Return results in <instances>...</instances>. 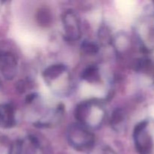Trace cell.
<instances>
[{"label": "cell", "instance_id": "ba28073f", "mask_svg": "<svg viewBox=\"0 0 154 154\" xmlns=\"http://www.w3.org/2000/svg\"><path fill=\"white\" fill-rule=\"evenodd\" d=\"M81 77L84 80L90 83L96 82L99 80V68L96 66H89L82 72Z\"/></svg>", "mask_w": 154, "mask_h": 154}, {"label": "cell", "instance_id": "52a82bcc", "mask_svg": "<svg viewBox=\"0 0 154 154\" xmlns=\"http://www.w3.org/2000/svg\"><path fill=\"white\" fill-rule=\"evenodd\" d=\"M66 66L62 64H56L50 66L43 72V76L48 81H53L60 78L66 72Z\"/></svg>", "mask_w": 154, "mask_h": 154}, {"label": "cell", "instance_id": "5b68a950", "mask_svg": "<svg viewBox=\"0 0 154 154\" xmlns=\"http://www.w3.org/2000/svg\"><path fill=\"white\" fill-rule=\"evenodd\" d=\"M1 69L7 79H12L17 72V60L14 56L11 54H2L0 57Z\"/></svg>", "mask_w": 154, "mask_h": 154}, {"label": "cell", "instance_id": "7c38bea8", "mask_svg": "<svg viewBox=\"0 0 154 154\" xmlns=\"http://www.w3.org/2000/svg\"><path fill=\"white\" fill-rule=\"evenodd\" d=\"M35 98H36L35 93H32V94H29V95H28V96H27L26 101L27 103H31V102H32V101L34 100Z\"/></svg>", "mask_w": 154, "mask_h": 154}, {"label": "cell", "instance_id": "8fae6325", "mask_svg": "<svg viewBox=\"0 0 154 154\" xmlns=\"http://www.w3.org/2000/svg\"><path fill=\"white\" fill-rule=\"evenodd\" d=\"M125 119V114L123 113V111H122V109H119L117 108V110L114 111V113L112 114L111 119V126L113 127H119L122 125V123H123Z\"/></svg>", "mask_w": 154, "mask_h": 154}, {"label": "cell", "instance_id": "9c48e42d", "mask_svg": "<svg viewBox=\"0 0 154 154\" xmlns=\"http://www.w3.org/2000/svg\"><path fill=\"white\" fill-rule=\"evenodd\" d=\"M81 52L85 54V55L93 56L99 52V48L97 44H96L95 42L85 41V42L81 44Z\"/></svg>", "mask_w": 154, "mask_h": 154}, {"label": "cell", "instance_id": "6da1fadb", "mask_svg": "<svg viewBox=\"0 0 154 154\" xmlns=\"http://www.w3.org/2000/svg\"><path fill=\"white\" fill-rule=\"evenodd\" d=\"M105 116V110L96 101L90 100L81 102L75 109V117L79 124L86 128L99 127L102 125Z\"/></svg>", "mask_w": 154, "mask_h": 154}, {"label": "cell", "instance_id": "8992f818", "mask_svg": "<svg viewBox=\"0 0 154 154\" xmlns=\"http://www.w3.org/2000/svg\"><path fill=\"white\" fill-rule=\"evenodd\" d=\"M16 124L14 108L10 104L0 106V126L3 128L13 127Z\"/></svg>", "mask_w": 154, "mask_h": 154}, {"label": "cell", "instance_id": "30bf717a", "mask_svg": "<svg viewBox=\"0 0 154 154\" xmlns=\"http://www.w3.org/2000/svg\"><path fill=\"white\" fill-rule=\"evenodd\" d=\"M37 20L40 25L44 26L50 25L51 23V21H52V16H51V11L47 8L40 9L38 11Z\"/></svg>", "mask_w": 154, "mask_h": 154}, {"label": "cell", "instance_id": "277c9868", "mask_svg": "<svg viewBox=\"0 0 154 154\" xmlns=\"http://www.w3.org/2000/svg\"><path fill=\"white\" fill-rule=\"evenodd\" d=\"M62 20L66 40L69 42L78 41L81 36V23L77 14L72 10H68L63 13Z\"/></svg>", "mask_w": 154, "mask_h": 154}, {"label": "cell", "instance_id": "7a4b0ae2", "mask_svg": "<svg viewBox=\"0 0 154 154\" xmlns=\"http://www.w3.org/2000/svg\"><path fill=\"white\" fill-rule=\"evenodd\" d=\"M134 141L140 154H151L154 150V139L150 132V123L144 120L136 125L133 132Z\"/></svg>", "mask_w": 154, "mask_h": 154}, {"label": "cell", "instance_id": "3957f363", "mask_svg": "<svg viewBox=\"0 0 154 154\" xmlns=\"http://www.w3.org/2000/svg\"><path fill=\"white\" fill-rule=\"evenodd\" d=\"M68 139L70 144L77 149L90 148L93 145L95 137L85 126L75 123L68 130Z\"/></svg>", "mask_w": 154, "mask_h": 154}]
</instances>
